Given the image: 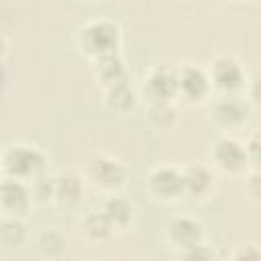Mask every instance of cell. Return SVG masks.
<instances>
[{
  "label": "cell",
  "instance_id": "obj_16",
  "mask_svg": "<svg viewBox=\"0 0 261 261\" xmlns=\"http://www.w3.org/2000/svg\"><path fill=\"white\" fill-rule=\"evenodd\" d=\"M80 194H82V186L73 175H63V177H59L55 181V196L61 202L73 204V202H77Z\"/></svg>",
  "mask_w": 261,
  "mask_h": 261
},
{
  "label": "cell",
  "instance_id": "obj_20",
  "mask_svg": "<svg viewBox=\"0 0 261 261\" xmlns=\"http://www.w3.org/2000/svg\"><path fill=\"white\" fill-rule=\"evenodd\" d=\"M51 194H55V184H51L49 179H45V177H35V196H39L41 200H45V198H49Z\"/></svg>",
  "mask_w": 261,
  "mask_h": 261
},
{
  "label": "cell",
  "instance_id": "obj_21",
  "mask_svg": "<svg viewBox=\"0 0 261 261\" xmlns=\"http://www.w3.org/2000/svg\"><path fill=\"white\" fill-rule=\"evenodd\" d=\"M247 157H249L255 165L261 167V133L255 135V137L249 141V145H247Z\"/></svg>",
  "mask_w": 261,
  "mask_h": 261
},
{
  "label": "cell",
  "instance_id": "obj_18",
  "mask_svg": "<svg viewBox=\"0 0 261 261\" xmlns=\"http://www.w3.org/2000/svg\"><path fill=\"white\" fill-rule=\"evenodd\" d=\"M0 237H2V243L4 245L16 247L24 239V226L20 222H16V220H4L2 222V228H0Z\"/></svg>",
  "mask_w": 261,
  "mask_h": 261
},
{
  "label": "cell",
  "instance_id": "obj_3",
  "mask_svg": "<svg viewBox=\"0 0 261 261\" xmlns=\"http://www.w3.org/2000/svg\"><path fill=\"white\" fill-rule=\"evenodd\" d=\"M169 237H171V241H173L177 247L192 249V247L200 245L202 226H200V222H196L194 218L181 216V218H175V220L169 224Z\"/></svg>",
  "mask_w": 261,
  "mask_h": 261
},
{
  "label": "cell",
  "instance_id": "obj_13",
  "mask_svg": "<svg viewBox=\"0 0 261 261\" xmlns=\"http://www.w3.org/2000/svg\"><path fill=\"white\" fill-rule=\"evenodd\" d=\"M214 114H216V118H218L220 122H224V124H237V122H241V120L247 116V108H245L239 100L226 98V100H222V102L216 104Z\"/></svg>",
  "mask_w": 261,
  "mask_h": 261
},
{
  "label": "cell",
  "instance_id": "obj_10",
  "mask_svg": "<svg viewBox=\"0 0 261 261\" xmlns=\"http://www.w3.org/2000/svg\"><path fill=\"white\" fill-rule=\"evenodd\" d=\"M2 204L12 212H20L29 204V192L18 179H6L2 184Z\"/></svg>",
  "mask_w": 261,
  "mask_h": 261
},
{
  "label": "cell",
  "instance_id": "obj_17",
  "mask_svg": "<svg viewBox=\"0 0 261 261\" xmlns=\"http://www.w3.org/2000/svg\"><path fill=\"white\" fill-rule=\"evenodd\" d=\"M104 212L112 220L114 226H124L130 220V212L133 210H130V206H128L126 200H122V198H110L106 202V206H104Z\"/></svg>",
  "mask_w": 261,
  "mask_h": 261
},
{
  "label": "cell",
  "instance_id": "obj_1",
  "mask_svg": "<svg viewBox=\"0 0 261 261\" xmlns=\"http://www.w3.org/2000/svg\"><path fill=\"white\" fill-rule=\"evenodd\" d=\"M82 43L88 53L102 57L108 53H114L118 43V31L110 22H92L82 33Z\"/></svg>",
  "mask_w": 261,
  "mask_h": 261
},
{
  "label": "cell",
  "instance_id": "obj_12",
  "mask_svg": "<svg viewBox=\"0 0 261 261\" xmlns=\"http://www.w3.org/2000/svg\"><path fill=\"white\" fill-rule=\"evenodd\" d=\"M208 188H210V175L204 167L196 165L184 173V192L192 196H202L208 192Z\"/></svg>",
  "mask_w": 261,
  "mask_h": 261
},
{
  "label": "cell",
  "instance_id": "obj_5",
  "mask_svg": "<svg viewBox=\"0 0 261 261\" xmlns=\"http://www.w3.org/2000/svg\"><path fill=\"white\" fill-rule=\"evenodd\" d=\"M214 159L222 169L239 171L247 161V149H243L232 139H224L214 147Z\"/></svg>",
  "mask_w": 261,
  "mask_h": 261
},
{
  "label": "cell",
  "instance_id": "obj_19",
  "mask_svg": "<svg viewBox=\"0 0 261 261\" xmlns=\"http://www.w3.org/2000/svg\"><path fill=\"white\" fill-rule=\"evenodd\" d=\"M63 239L57 234V232H53V230H45V232H41V237H39V249L45 253V255H49V257H55V255H59L61 251H63Z\"/></svg>",
  "mask_w": 261,
  "mask_h": 261
},
{
  "label": "cell",
  "instance_id": "obj_2",
  "mask_svg": "<svg viewBox=\"0 0 261 261\" xmlns=\"http://www.w3.org/2000/svg\"><path fill=\"white\" fill-rule=\"evenodd\" d=\"M4 167L12 177H37L43 169V155L31 147H14L6 153Z\"/></svg>",
  "mask_w": 261,
  "mask_h": 261
},
{
  "label": "cell",
  "instance_id": "obj_23",
  "mask_svg": "<svg viewBox=\"0 0 261 261\" xmlns=\"http://www.w3.org/2000/svg\"><path fill=\"white\" fill-rule=\"evenodd\" d=\"M251 96L257 104H261V77H257L253 84H251Z\"/></svg>",
  "mask_w": 261,
  "mask_h": 261
},
{
  "label": "cell",
  "instance_id": "obj_14",
  "mask_svg": "<svg viewBox=\"0 0 261 261\" xmlns=\"http://www.w3.org/2000/svg\"><path fill=\"white\" fill-rule=\"evenodd\" d=\"M112 220L106 216V212H94V214H90L86 220H84V228H86V232H88V237H92V239H106L108 234H110V230H112Z\"/></svg>",
  "mask_w": 261,
  "mask_h": 261
},
{
  "label": "cell",
  "instance_id": "obj_11",
  "mask_svg": "<svg viewBox=\"0 0 261 261\" xmlns=\"http://www.w3.org/2000/svg\"><path fill=\"white\" fill-rule=\"evenodd\" d=\"M98 73L110 86L120 84L126 77V69H124V65L116 53H108V55L98 57Z\"/></svg>",
  "mask_w": 261,
  "mask_h": 261
},
{
  "label": "cell",
  "instance_id": "obj_15",
  "mask_svg": "<svg viewBox=\"0 0 261 261\" xmlns=\"http://www.w3.org/2000/svg\"><path fill=\"white\" fill-rule=\"evenodd\" d=\"M135 104V92L124 84H114L110 86V92H108V106L114 108V110H126Z\"/></svg>",
  "mask_w": 261,
  "mask_h": 261
},
{
  "label": "cell",
  "instance_id": "obj_8",
  "mask_svg": "<svg viewBox=\"0 0 261 261\" xmlns=\"http://www.w3.org/2000/svg\"><path fill=\"white\" fill-rule=\"evenodd\" d=\"M212 75H214L216 86L222 88V90H226V92H232V90L241 88V84H243L241 67L237 65V61H232L228 57H222V59H218L214 63Z\"/></svg>",
  "mask_w": 261,
  "mask_h": 261
},
{
  "label": "cell",
  "instance_id": "obj_6",
  "mask_svg": "<svg viewBox=\"0 0 261 261\" xmlns=\"http://www.w3.org/2000/svg\"><path fill=\"white\" fill-rule=\"evenodd\" d=\"M149 181H151V190L163 198H173L179 192H184V175L171 167H161L153 171Z\"/></svg>",
  "mask_w": 261,
  "mask_h": 261
},
{
  "label": "cell",
  "instance_id": "obj_22",
  "mask_svg": "<svg viewBox=\"0 0 261 261\" xmlns=\"http://www.w3.org/2000/svg\"><path fill=\"white\" fill-rule=\"evenodd\" d=\"M249 192H251L253 198L261 200V173H257V175L251 177V181H249Z\"/></svg>",
  "mask_w": 261,
  "mask_h": 261
},
{
  "label": "cell",
  "instance_id": "obj_9",
  "mask_svg": "<svg viewBox=\"0 0 261 261\" xmlns=\"http://www.w3.org/2000/svg\"><path fill=\"white\" fill-rule=\"evenodd\" d=\"M92 177L106 188H114V186H120L124 181V169L116 161L98 159L92 163Z\"/></svg>",
  "mask_w": 261,
  "mask_h": 261
},
{
  "label": "cell",
  "instance_id": "obj_4",
  "mask_svg": "<svg viewBox=\"0 0 261 261\" xmlns=\"http://www.w3.org/2000/svg\"><path fill=\"white\" fill-rule=\"evenodd\" d=\"M145 90L149 94V98L155 104H163L167 102L175 92H177V77L165 69H157L145 84Z\"/></svg>",
  "mask_w": 261,
  "mask_h": 261
},
{
  "label": "cell",
  "instance_id": "obj_7",
  "mask_svg": "<svg viewBox=\"0 0 261 261\" xmlns=\"http://www.w3.org/2000/svg\"><path fill=\"white\" fill-rule=\"evenodd\" d=\"M177 90L188 98V100H198L206 94L208 90V77L204 75L202 69L198 67H186L177 75Z\"/></svg>",
  "mask_w": 261,
  "mask_h": 261
}]
</instances>
